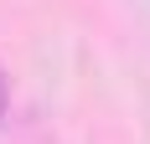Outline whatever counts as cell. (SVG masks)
Here are the masks:
<instances>
[{"label":"cell","mask_w":150,"mask_h":144,"mask_svg":"<svg viewBox=\"0 0 150 144\" xmlns=\"http://www.w3.org/2000/svg\"><path fill=\"white\" fill-rule=\"evenodd\" d=\"M0 113H5V82H0Z\"/></svg>","instance_id":"6da1fadb"}]
</instances>
